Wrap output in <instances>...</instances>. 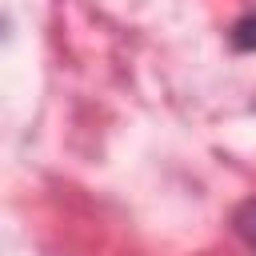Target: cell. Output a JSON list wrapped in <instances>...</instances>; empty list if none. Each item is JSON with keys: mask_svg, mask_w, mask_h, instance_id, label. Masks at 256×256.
<instances>
[{"mask_svg": "<svg viewBox=\"0 0 256 256\" xmlns=\"http://www.w3.org/2000/svg\"><path fill=\"white\" fill-rule=\"evenodd\" d=\"M228 40H232V48H236V52H256V12L240 16V20L232 24Z\"/></svg>", "mask_w": 256, "mask_h": 256, "instance_id": "obj_2", "label": "cell"}, {"mask_svg": "<svg viewBox=\"0 0 256 256\" xmlns=\"http://www.w3.org/2000/svg\"><path fill=\"white\" fill-rule=\"evenodd\" d=\"M232 232L240 236V244H244L248 252H256V196L244 200V204L232 212Z\"/></svg>", "mask_w": 256, "mask_h": 256, "instance_id": "obj_1", "label": "cell"}]
</instances>
